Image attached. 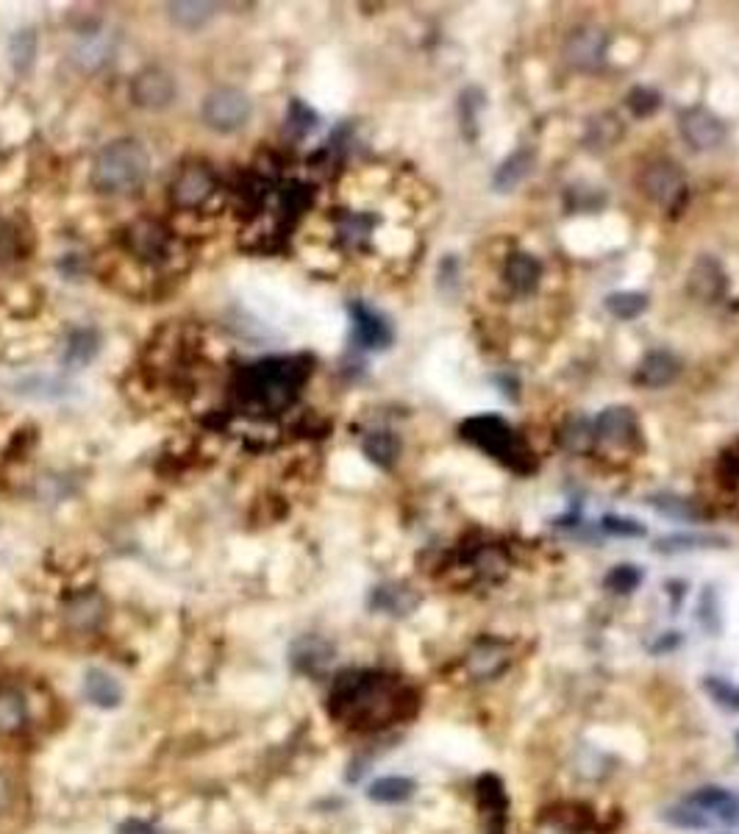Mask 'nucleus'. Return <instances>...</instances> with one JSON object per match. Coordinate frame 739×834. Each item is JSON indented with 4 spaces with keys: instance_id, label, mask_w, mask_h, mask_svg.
I'll return each instance as SVG.
<instances>
[{
    "instance_id": "6e6552de",
    "label": "nucleus",
    "mask_w": 739,
    "mask_h": 834,
    "mask_svg": "<svg viewBox=\"0 0 739 834\" xmlns=\"http://www.w3.org/2000/svg\"><path fill=\"white\" fill-rule=\"evenodd\" d=\"M681 134L697 151H712L726 142V123L704 106H692L681 115Z\"/></svg>"
},
{
    "instance_id": "72a5a7b5",
    "label": "nucleus",
    "mask_w": 739,
    "mask_h": 834,
    "mask_svg": "<svg viewBox=\"0 0 739 834\" xmlns=\"http://www.w3.org/2000/svg\"><path fill=\"white\" fill-rule=\"evenodd\" d=\"M117 834H157V829H153L148 821H139V818H134V821L123 823V826L117 829Z\"/></svg>"
},
{
    "instance_id": "6ab92c4d",
    "label": "nucleus",
    "mask_w": 739,
    "mask_h": 834,
    "mask_svg": "<svg viewBox=\"0 0 739 834\" xmlns=\"http://www.w3.org/2000/svg\"><path fill=\"white\" fill-rule=\"evenodd\" d=\"M531 167H534V153H531V151H515L509 159H506L504 164H500L498 170H495L493 184L500 189V193H509V189H515L517 184H520L526 176H529Z\"/></svg>"
},
{
    "instance_id": "9d476101",
    "label": "nucleus",
    "mask_w": 739,
    "mask_h": 834,
    "mask_svg": "<svg viewBox=\"0 0 739 834\" xmlns=\"http://www.w3.org/2000/svg\"><path fill=\"white\" fill-rule=\"evenodd\" d=\"M215 195V176L204 164H187L173 182V204L181 209H198Z\"/></svg>"
},
{
    "instance_id": "f03ea898",
    "label": "nucleus",
    "mask_w": 739,
    "mask_h": 834,
    "mask_svg": "<svg viewBox=\"0 0 739 834\" xmlns=\"http://www.w3.org/2000/svg\"><path fill=\"white\" fill-rule=\"evenodd\" d=\"M148 167H151V157L139 139H115L92 162V189L108 198H120L142 187Z\"/></svg>"
},
{
    "instance_id": "473e14b6",
    "label": "nucleus",
    "mask_w": 739,
    "mask_h": 834,
    "mask_svg": "<svg viewBox=\"0 0 739 834\" xmlns=\"http://www.w3.org/2000/svg\"><path fill=\"white\" fill-rule=\"evenodd\" d=\"M12 801H14L12 781H9L7 774H0V815H7L9 807H12Z\"/></svg>"
},
{
    "instance_id": "0eeeda50",
    "label": "nucleus",
    "mask_w": 739,
    "mask_h": 834,
    "mask_svg": "<svg viewBox=\"0 0 739 834\" xmlns=\"http://www.w3.org/2000/svg\"><path fill=\"white\" fill-rule=\"evenodd\" d=\"M511 662H515V651H511L509 642L493 640V637L478 640L473 646V651L467 653V671L470 676L478 679V682L498 679L500 673L509 671Z\"/></svg>"
},
{
    "instance_id": "b1692460",
    "label": "nucleus",
    "mask_w": 739,
    "mask_h": 834,
    "mask_svg": "<svg viewBox=\"0 0 739 834\" xmlns=\"http://www.w3.org/2000/svg\"><path fill=\"white\" fill-rule=\"evenodd\" d=\"M607 309L617 321H634L648 309V298L643 292H614L607 298Z\"/></svg>"
},
{
    "instance_id": "412c9836",
    "label": "nucleus",
    "mask_w": 739,
    "mask_h": 834,
    "mask_svg": "<svg viewBox=\"0 0 739 834\" xmlns=\"http://www.w3.org/2000/svg\"><path fill=\"white\" fill-rule=\"evenodd\" d=\"M562 445L573 454H587L596 445V424H589L587 417H570L562 426Z\"/></svg>"
},
{
    "instance_id": "9b49d317",
    "label": "nucleus",
    "mask_w": 739,
    "mask_h": 834,
    "mask_svg": "<svg viewBox=\"0 0 739 834\" xmlns=\"http://www.w3.org/2000/svg\"><path fill=\"white\" fill-rule=\"evenodd\" d=\"M350 321H354L356 343L361 348H386L392 343V328L376 309L365 306V303H354L350 306Z\"/></svg>"
},
{
    "instance_id": "20e7f679",
    "label": "nucleus",
    "mask_w": 739,
    "mask_h": 834,
    "mask_svg": "<svg viewBox=\"0 0 739 834\" xmlns=\"http://www.w3.org/2000/svg\"><path fill=\"white\" fill-rule=\"evenodd\" d=\"M253 101L236 86H217L204 97L200 120L215 134H236L251 123Z\"/></svg>"
},
{
    "instance_id": "bb28decb",
    "label": "nucleus",
    "mask_w": 739,
    "mask_h": 834,
    "mask_svg": "<svg viewBox=\"0 0 739 834\" xmlns=\"http://www.w3.org/2000/svg\"><path fill=\"white\" fill-rule=\"evenodd\" d=\"M97 354V337L92 332H76L67 345V359L72 364H86Z\"/></svg>"
},
{
    "instance_id": "1a4fd4ad",
    "label": "nucleus",
    "mask_w": 739,
    "mask_h": 834,
    "mask_svg": "<svg viewBox=\"0 0 739 834\" xmlns=\"http://www.w3.org/2000/svg\"><path fill=\"white\" fill-rule=\"evenodd\" d=\"M686 290L692 298H697L701 303H715L720 301L728 292V276L723 270V265L712 256H701L695 265L690 267V276H686Z\"/></svg>"
},
{
    "instance_id": "f257e3e1",
    "label": "nucleus",
    "mask_w": 739,
    "mask_h": 834,
    "mask_svg": "<svg viewBox=\"0 0 739 834\" xmlns=\"http://www.w3.org/2000/svg\"><path fill=\"white\" fill-rule=\"evenodd\" d=\"M331 718L356 732H381L417 713V693L384 671H345L328 693Z\"/></svg>"
},
{
    "instance_id": "2f4dec72",
    "label": "nucleus",
    "mask_w": 739,
    "mask_h": 834,
    "mask_svg": "<svg viewBox=\"0 0 739 834\" xmlns=\"http://www.w3.org/2000/svg\"><path fill=\"white\" fill-rule=\"evenodd\" d=\"M603 532H607V534H614V537H643L645 529L639 526L637 520L603 518Z\"/></svg>"
},
{
    "instance_id": "39448f33",
    "label": "nucleus",
    "mask_w": 739,
    "mask_h": 834,
    "mask_svg": "<svg viewBox=\"0 0 739 834\" xmlns=\"http://www.w3.org/2000/svg\"><path fill=\"white\" fill-rule=\"evenodd\" d=\"M639 189L648 195L654 204L665 206L670 215L679 212L686 200V178L676 162H654L643 170L639 176Z\"/></svg>"
},
{
    "instance_id": "aec40b11",
    "label": "nucleus",
    "mask_w": 739,
    "mask_h": 834,
    "mask_svg": "<svg viewBox=\"0 0 739 834\" xmlns=\"http://www.w3.org/2000/svg\"><path fill=\"white\" fill-rule=\"evenodd\" d=\"M367 796L376 804H401V801L415 796V781L406 779V776H384V779L370 785Z\"/></svg>"
},
{
    "instance_id": "5701e85b",
    "label": "nucleus",
    "mask_w": 739,
    "mask_h": 834,
    "mask_svg": "<svg viewBox=\"0 0 739 834\" xmlns=\"http://www.w3.org/2000/svg\"><path fill=\"white\" fill-rule=\"evenodd\" d=\"M567 50H570V59L578 61V65H596L603 54V37L598 31H578L576 37L570 39V48Z\"/></svg>"
},
{
    "instance_id": "a878e982",
    "label": "nucleus",
    "mask_w": 739,
    "mask_h": 834,
    "mask_svg": "<svg viewBox=\"0 0 739 834\" xmlns=\"http://www.w3.org/2000/svg\"><path fill=\"white\" fill-rule=\"evenodd\" d=\"M728 798H731V792L726 790V787H701V790L692 792L690 798H686V804H692L695 810L706 812V815H720L723 807L728 804Z\"/></svg>"
},
{
    "instance_id": "f8f14e48",
    "label": "nucleus",
    "mask_w": 739,
    "mask_h": 834,
    "mask_svg": "<svg viewBox=\"0 0 739 834\" xmlns=\"http://www.w3.org/2000/svg\"><path fill=\"white\" fill-rule=\"evenodd\" d=\"M637 437V417L625 406H612L603 409L596 420V440L609 442V445H628Z\"/></svg>"
},
{
    "instance_id": "ddd939ff",
    "label": "nucleus",
    "mask_w": 739,
    "mask_h": 834,
    "mask_svg": "<svg viewBox=\"0 0 739 834\" xmlns=\"http://www.w3.org/2000/svg\"><path fill=\"white\" fill-rule=\"evenodd\" d=\"M84 698L97 709H117L123 704V687L115 676L103 668H90L84 673Z\"/></svg>"
},
{
    "instance_id": "c85d7f7f",
    "label": "nucleus",
    "mask_w": 739,
    "mask_h": 834,
    "mask_svg": "<svg viewBox=\"0 0 739 834\" xmlns=\"http://www.w3.org/2000/svg\"><path fill=\"white\" fill-rule=\"evenodd\" d=\"M625 103H628L632 115L648 117V115H654L656 109H659L661 97H659V92L648 90V86H634V90L628 92V97H625Z\"/></svg>"
},
{
    "instance_id": "f704fd0d",
    "label": "nucleus",
    "mask_w": 739,
    "mask_h": 834,
    "mask_svg": "<svg viewBox=\"0 0 739 834\" xmlns=\"http://www.w3.org/2000/svg\"><path fill=\"white\" fill-rule=\"evenodd\" d=\"M720 818L726 823H739V796H731L728 798V804L723 807Z\"/></svg>"
},
{
    "instance_id": "dca6fc26",
    "label": "nucleus",
    "mask_w": 739,
    "mask_h": 834,
    "mask_svg": "<svg viewBox=\"0 0 739 834\" xmlns=\"http://www.w3.org/2000/svg\"><path fill=\"white\" fill-rule=\"evenodd\" d=\"M28 723V702L18 687H0V734H18Z\"/></svg>"
},
{
    "instance_id": "a211bd4d",
    "label": "nucleus",
    "mask_w": 739,
    "mask_h": 834,
    "mask_svg": "<svg viewBox=\"0 0 739 834\" xmlns=\"http://www.w3.org/2000/svg\"><path fill=\"white\" fill-rule=\"evenodd\" d=\"M168 9L170 20L187 31L204 28L217 14V3H206V0H178V3H170Z\"/></svg>"
},
{
    "instance_id": "4468645a",
    "label": "nucleus",
    "mask_w": 739,
    "mask_h": 834,
    "mask_svg": "<svg viewBox=\"0 0 739 834\" xmlns=\"http://www.w3.org/2000/svg\"><path fill=\"white\" fill-rule=\"evenodd\" d=\"M540 273H542L540 262H536L531 254H523V251H520V254H511L504 267L506 285H509L517 296H529V292H534L536 285H540Z\"/></svg>"
},
{
    "instance_id": "393cba45",
    "label": "nucleus",
    "mask_w": 739,
    "mask_h": 834,
    "mask_svg": "<svg viewBox=\"0 0 739 834\" xmlns=\"http://www.w3.org/2000/svg\"><path fill=\"white\" fill-rule=\"evenodd\" d=\"M373 604L379 606V610L392 612V615H406V612L417 604V599L409 593V587H406V590H403V587H379Z\"/></svg>"
},
{
    "instance_id": "4be33fe9",
    "label": "nucleus",
    "mask_w": 739,
    "mask_h": 834,
    "mask_svg": "<svg viewBox=\"0 0 739 834\" xmlns=\"http://www.w3.org/2000/svg\"><path fill=\"white\" fill-rule=\"evenodd\" d=\"M365 454L381 467L395 465L397 454H401V442L390 431H373V435L365 437Z\"/></svg>"
},
{
    "instance_id": "7ed1b4c3",
    "label": "nucleus",
    "mask_w": 739,
    "mask_h": 834,
    "mask_svg": "<svg viewBox=\"0 0 739 834\" xmlns=\"http://www.w3.org/2000/svg\"><path fill=\"white\" fill-rule=\"evenodd\" d=\"M462 437L470 442V445L482 448L484 454L495 456V460H500L504 465H509L511 471H529L523 462L529 460L531 454L526 451L520 437L515 435V429L506 424L504 417H495V415L470 417V420H464L462 426Z\"/></svg>"
},
{
    "instance_id": "c756f323",
    "label": "nucleus",
    "mask_w": 739,
    "mask_h": 834,
    "mask_svg": "<svg viewBox=\"0 0 739 834\" xmlns=\"http://www.w3.org/2000/svg\"><path fill=\"white\" fill-rule=\"evenodd\" d=\"M639 581H643V574H639L634 565H617V568L607 576V587L620 595L634 593L639 587Z\"/></svg>"
},
{
    "instance_id": "cd10ccee",
    "label": "nucleus",
    "mask_w": 739,
    "mask_h": 834,
    "mask_svg": "<svg viewBox=\"0 0 739 834\" xmlns=\"http://www.w3.org/2000/svg\"><path fill=\"white\" fill-rule=\"evenodd\" d=\"M665 821L673 823V826L679 829H706L712 823V818L706 815V812L695 810L692 804H684V807H673V810L665 812Z\"/></svg>"
},
{
    "instance_id": "7c9ffc66",
    "label": "nucleus",
    "mask_w": 739,
    "mask_h": 834,
    "mask_svg": "<svg viewBox=\"0 0 739 834\" xmlns=\"http://www.w3.org/2000/svg\"><path fill=\"white\" fill-rule=\"evenodd\" d=\"M706 690H709V695L717 704H723L728 709H739V687L723 682V679H706Z\"/></svg>"
},
{
    "instance_id": "f3484780",
    "label": "nucleus",
    "mask_w": 739,
    "mask_h": 834,
    "mask_svg": "<svg viewBox=\"0 0 739 834\" xmlns=\"http://www.w3.org/2000/svg\"><path fill=\"white\" fill-rule=\"evenodd\" d=\"M331 657H334V648L325 640H320V637H307V640H301L292 648L295 668L303 673H320L328 665Z\"/></svg>"
},
{
    "instance_id": "2eb2a0df",
    "label": "nucleus",
    "mask_w": 739,
    "mask_h": 834,
    "mask_svg": "<svg viewBox=\"0 0 739 834\" xmlns=\"http://www.w3.org/2000/svg\"><path fill=\"white\" fill-rule=\"evenodd\" d=\"M679 370H681L679 359H676L673 354L654 351L643 359V364H639L637 381L643 384V387H650V390L668 387L670 381L679 375Z\"/></svg>"
},
{
    "instance_id": "423d86ee",
    "label": "nucleus",
    "mask_w": 739,
    "mask_h": 834,
    "mask_svg": "<svg viewBox=\"0 0 739 834\" xmlns=\"http://www.w3.org/2000/svg\"><path fill=\"white\" fill-rule=\"evenodd\" d=\"M128 95L139 109L162 112L173 106V101L178 97V84H175L173 73H168L164 67H145L131 79Z\"/></svg>"
}]
</instances>
